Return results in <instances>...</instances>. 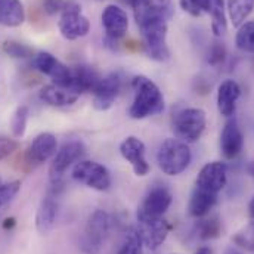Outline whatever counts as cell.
I'll return each mask as SVG.
<instances>
[{
  "label": "cell",
  "mask_w": 254,
  "mask_h": 254,
  "mask_svg": "<svg viewBox=\"0 0 254 254\" xmlns=\"http://www.w3.org/2000/svg\"><path fill=\"white\" fill-rule=\"evenodd\" d=\"M195 254H211V250L208 247H201Z\"/></svg>",
  "instance_id": "37"
},
{
  "label": "cell",
  "mask_w": 254,
  "mask_h": 254,
  "mask_svg": "<svg viewBox=\"0 0 254 254\" xmlns=\"http://www.w3.org/2000/svg\"><path fill=\"white\" fill-rule=\"evenodd\" d=\"M235 45L243 52L254 54V19L240 25L235 37Z\"/></svg>",
  "instance_id": "27"
},
{
  "label": "cell",
  "mask_w": 254,
  "mask_h": 254,
  "mask_svg": "<svg viewBox=\"0 0 254 254\" xmlns=\"http://www.w3.org/2000/svg\"><path fill=\"white\" fill-rule=\"evenodd\" d=\"M58 28L64 39L66 40H77L80 37L87 36L90 30V22L87 16L83 15L81 7L78 4L69 3L60 16Z\"/></svg>",
  "instance_id": "10"
},
{
  "label": "cell",
  "mask_w": 254,
  "mask_h": 254,
  "mask_svg": "<svg viewBox=\"0 0 254 254\" xmlns=\"http://www.w3.org/2000/svg\"><path fill=\"white\" fill-rule=\"evenodd\" d=\"M145 143L136 136H128L120 145V154L127 163H130L134 175L140 178L149 173V164L145 158Z\"/></svg>",
  "instance_id": "15"
},
{
  "label": "cell",
  "mask_w": 254,
  "mask_h": 254,
  "mask_svg": "<svg viewBox=\"0 0 254 254\" xmlns=\"http://www.w3.org/2000/svg\"><path fill=\"white\" fill-rule=\"evenodd\" d=\"M244 145V136L235 119L226 122L220 134V151L225 158L234 160L240 155Z\"/></svg>",
  "instance_id": "19"
},
{
  "label": "cell",
  "mask_w": 254,
  "mask_h": 254,
  "mask_svg": "<svg viewBox=\"0 0 254 254\" xmlns=\"http://www.w3.org/2000/svg\"><path fill=\"white\" fill-rule=\"evenodd\" d=\"M39 96L45 104L51 107H68L72 105L80 98V93L71 87H65L60 84H48L42 87Z\"/></svg>",
  "instance_id": "21"
},
{
  "label": "cell",
  "mask_w": 254,
  "mask_h": 254,
  "mask_svg": "<svg viewBox=\"0 0 254 254\" xmlns=\"http://www.w3.org/2000/svg\"><path fill=\"white\" fill-rule=\"evenodd\" d=\"M172 204V193L166 187H154L146 193L143 202L140 204L137 213L149 217H163Z\"/></svg>",
  "instance_id": "16"
},
{
  "label": "cell",
  "mask_w": 254,
  "mask_h": 254,
  "mask_svg": "<svg viewBox=\"0 0 254 254\" xmlns=\"http://www.w3.org/2000/svg\"><path fill=\"white\" fill-rule=\"evenodd\" d=\"M122 87H123V78L119 72H111L102 77L92 92L95 108L101 111L111 108L116 99L119 98Z\"/></svg>",
  "instance_id": "12"
},
{
  "label": "cell",
  "mask_w": 254,
  "mask_h": 254,
  "mask_svg": "<svg viewBox=\"0 0 254 254\" xmlns=\"http://www.w3.org/2000/svg\"><path fill=\"white\" fill-rule=\"evenodd\" d=\"M216 202H217L216 193H210L195 188L188 205L190 214L193 217H204L210 213V210L216 205Z\"/></svg>",
  "instance_id": "25"
},
{
  "label": "cell",
  "mask_w": 254,
  "mask_h": 254,
  "mask_svg": "<svg viewBox=\"0 0 254 254\" xmlns=\"http://www.w3.org/2000/svg\"><path fill=\"white\" fill-rule=\"evenodd\" d=\"M98 1H102V0H98Z\"/></svg>",
  "instance_id": "41"
},
{
  "label": "cell",
  "mask_w": 254,
  "mask_h": 254,
  "mask_svg": "<svg viewBox=\"0 0 254 254\" xmlns=\"http://www.w3.org/2000/svg\"><path fill=\"white\" fill-rule=\"evenodd\" d=\"M102 25L110 40H119L126 36L128 28L127 13L116 4H108L102 12Z\"/></svg>",
  "instance_id": "18"
},
{
  "label": "cell",
  "mask_w": 254,
  "mask_h": 254,
  "mask_svg": "<svg viewBox=\"0 0 254 254\" xmlns=\"http://www.w3.org/2000/svg\"><path fill=\"white\" fill-rule=\"evenodd\" d=\"M33 64H34L37 71H40L42 74L51 77L54 84L71 87V81H72V71H71V68L61 63L60 60H57L52 54H49V52H39L34 57Z\"/></svg>",
  "instance_id": "11"
},
{
  "label": "cell",
  "mask_w": 254,
  "mask_h": 254,
  "mask_svg": "<svg viewBox=\"0 0 254 254\" xmlns=\"http://www.w3.org/2000/svg\"><path fill=\"white\" fill-rule=\"evenodd\" d=\"M0 185H1V178H0Z\"/></svg>",
  "instance_id": "40"
},
{
  "label": "cell",
  "mask_w": 254,
  "mask_h": 254,
  "mask_svg": "<svg viewBox=\"0 0 254 254\" xmlns=\"http://www.w3.org/2000/svg\"><path fill=\"white\" fill-rule=\"evenodd\" d=\"M225 57H226V51H225V46L220 45V43H214L210 49V54H208V64L216 66V65H220V64L225 61Z\"/></svg>",
  "instance_id": "33"
},
{
  "label": "cell",
  "mask_w": 254,
  "mask_h": 254,
  "mask_svg": "<svg viewBox=\"0 0 254 254\" xmlns=\"http://www.w3.org/2000/svg\"><path fill=\"white\" fill-rule=\"evenodd\" d=\"M25 19V9L21 0H0V25L19 27Z\"/></svg>",
  "instance_id": "24"
},
{
  "label": "cell",
  "mask_w": 254,
  "mask_h": 254,
  "mask_svg": "<svg viewBox=\"0 0 254 254\" xmlns=\"http://www.w3.org/2000/svg\"><path fill=\"white\" fill-rule=\"evenodd\" d=\"M131 7L137 25L158 16L169 19L172 15V0H133Z\"/></svg>",
  "instance_id": "17"
},
{
  "label": "cell",
  "mask_w": 254,
  "mask_h": 254,
  "mask_svg": "<svg viewBox=\"0 0 254 254\" xmlns=\"http://www.w3.org/2000/svg\"><path fill=\"white\" fill-rule=\"evenodd\" d=\"M84 155V145L80 140H69L65 142L61 149L55 154V158L49 169V178L52 184V195H58L64 185V175L65 172L74 164L78 163L80 158Z\"/></svg>",
  "instance_id": "4"
},
{
  "label": "cell",
  "mask_w": 254,
  "mask_h": 254,
  "mask_svg": "<svg viewBox=\"0 0 254 254\" xmlns=\"http://www.w3.org/2000/svg\"><path fill=\"white\" fill-rule=\"evenodd\" d=\"M249 216H250V228H252L254 234V196L253 199L250 201V204H249Z\"/></svg>",
  "instance_id": "36"
},
{
  "label": "cell",
  "mask_w": 254,
  "mask_h": 254,
  "mask_svg": "<svg viewBox=\"0 0 254 254\" xmlns=\"http://www.w3.org/2000/svg\"><path fill=\"white\" fill-rule=\"evenodd\" d=\"M117 254H143V243L136 229H127Z\"/></svg>",
  "instance_id": "29"
},
{
  "label": "cell",
  "mask_w": 254,
  "mask_h": 254,
  "mask_svg": "<svg viewBox=\"0 0 254 254\" xmlns=\"http://www.w3.org/2000/svg\"><path fill=\"white\" fill-rule=\"evenodd\" d=\"M134 92L133 104L128 114L134 120H143L146 117L157 116L164 110V98L160 87L145 75H136L131 80Z\"/></svg>",
  "instance_id": "1"
},
{
  "label": "cell",
  "mask_w": 254,
  "mask_h": 254,
  "mask_svg": "<svg viewBox=\"0 0 254 254\" xmlns=\"http://www.w3.org/2000/svg\"><path fill=\"white\" fill-rule=\"evenodd\" d=\"M137 27L143 37V48L148 57L158 63L167 61L170 57V51L167 48V18H152Z\"/></svg>",
  "instance_id": "3"
},
{
  "label": "cell",
  "mask_w": 254,
  "mask_h": 254,
  "mask_svg": "<svg viewBox=\"0 0 254 254\" xmlns=\"http://www.w3.org/2000/svg\"><path fill=\"white\" fill-rule=\"evenodd\" d=\"M55 195H48L42 199L37 214H36V228L40 234L46 235L49 234L55 223H57V217H58V201L55 199Z\"/></svg>",
  "instance_id": "22"
},
{
  "label": "cell",
  "mask_w": 254,
  "mask_h": 254,
  "mask_svg": "<svg viewBox=\"0 0 254 254\" xmlns=\"http://www.w3.org/2000/svg\"><path fill=\"white\" fill-rule=\"evenodd\" d=\"M123 3H126V4H130L131 6V3H133V0H122Z\"/></svg>",
  "instance_id": "39"
},
{
  "label": "cell",
  "mask_w": 254,
  "mask_h": 254,
  "mask_svg": "<svg viewBox=\"0 0 254 254\" xmlns=\"http://www.w3.org/2000/svg\"><path fill=\"white\" fill-rule=\"evenodd\" d=\"M222 232V225L219 217H207L202 219L196 223V235L201 240H214L220 235Z\"/></svg>",
  "instance_id": "28"
},
{
  "label": "cell",
  "mask_w": 254,
  "mask_h": 254,
  "mask_svg": "<svg viewBox=\"0 0 254 254\" xmlns=\"http://www.w3.org/2000/svg\"><path fill=\"white\" fill-rule=\"evenodd\" d=\"M110 225H111V219L108 213H105L104 210L93 211L80 238L81 252L84 254L99 253L110 232Z\"/></svg>",
  "instance_id": "5"
},
{
  "label": "cell",
  "mask_w": 254,
  "mask_h": 254,
  "mask_svg": "<svg viewBox=\"0 0 254 254\" xmlns=\"http://www.w3.org/2000/svg\"><path fill=\"white\" fill-rule=\"evenodd\" d=\"M57 154V137L52 133H40L25 151L24 160L30 169H36Z\"/></svg>",
  "instance_id": "14"
},
{
  "label": "cell",
  "mask_w": 254,
  "mask_h": 254,
  "mask_svg": "<svg viewBox=\"0 0 254 254\" xmlns=\"http://www.w3.org/2000/svg\"><path fill=\"white\" fill-rule=\"evenodd\" d=\"M192 154L187 142L181 139H167L161 143L157 152V163L160 170L169 176L184 173L190 164Z\"/></svg>",
  "instance_id": "2"
},
{
  "label": "cell",
  "mask_w": 254,
  "mask_h": 254,
  "mask_svg": "<svg viewBox=\"0 0 254 254\" xmlns=\"http://www.w3.org/2000/svg\"><path fill=\"white\" fill-rule=\"evenodd\" d=\"M207 126L205 111L201 108H185L173 119V131L184 142H196Z\"/></svg>",
  "instance_id": "6"
},
{
  "label": "cell",
  "mask_w": 254,
  "mask_h": 254,
  "mask_svg": "<svg viewBox=\"0 0 254 254\" xmlns=\"http://www.w3.org/2000/svg\"><path fill=\"white\" fill-rule=\"evenodd\" d=\"M18 142L15 139H9V137H0V161L7 158L13 151L18 149Z\"/></svg>",
  "instance_id": "34"
},
{
  "label": "cell",
  "mask_w": 254,
  "mask_h": 254,
  "mask_svg": "<svg viewBox=\"0 0 254 254\" xmlns=\"http://www.w3.org/2000/svg\"><path fill=\"white\" fill-rule=\"evenodd\" d=\"M181 7L192 16H201L202 13L210 15L214 36L220 37L226 33L228 21L223 0H181Z\"/></svg>",
  "instance_id": "7"
},
{
  "label": "cell",
  "mask_w": 254,
  "mask_h": 254,
  "mask_svg": "<svg viewBox=\"0 0 254 254\" xmlns=\"http://www.w3.org/2000/svg\"><path fill=\"white\" fill-rule=\"evenodd\" d=\"M69 3L64 1V0H43V9L48 15H57V13H63L64 9L68 6Z\"/></svg>",
  "instance_id": "35"
},
{
  "label": "cell",
  "mask_w": 254,
  "mask_h": 254,
  "mask_svg": "<svg viewBox=\"0 0 254 254\" xmlns=\"http://www.w3.org/2000/svg\"><path fill=\"white\" fill-rule=\"evenodd\" d=\"M72 179L81 185H86L87 188H92L95 190H108L111 187V176L107 167L96 161H89V160H80L75 163L72 173Z\"/></svg>",
  "instance_id": "8"
},
{
  "label": "cell",
  "mask_w": 254,
  "mask_h": 254,
  "mask_svg": "<svg viewBox=\"0 0 254 254\" xmlns=\"http://www.w3.org/2000/svg\"><path fill=\"white\" fill-rule=\"evenodd\" d=\"M137 234L145 247L157 250L167 240L172 225L163 217H149L137 213Z\"/></svg>",
  "instance_id": "9"
},
{
  "label": "cell",
  "mask_w": 254,
  "mask_h": 254,
  "mask_svg": "<svg viewBox=\"0 0 254 254\" xmlns=\"http://www.w3.org/2000/svg\"><path fill=\"white\" fill-rule=\"evenodd\" d=\"M21 188L19 181H13L4 185H0V214L4 211V208L13 201V198L18 195Z\"/></svg>",
  "instance_id": "32"
},
{
  "label": "cell",
  "mask_w": 254,
  "mask_h": 254,
  "mask_svg": "<svg viewBox=\"0 0 254 254\" xmlns=\"http://www.w3.org/2000/svg\"><path fill=\"white\" fill-rule=\"evenodd\" d=\"M241 96V87L235 80H225L217 90V108L223 117H232L237 110V102Z\"/></svg>",
  "instance_id": "20"
},
{
  "label": "cell",
  "mask_w": 254,
  "mask_h": 254,
  "mask_svg": "<svg viewBox=\"0 0 254 254\" xmlns=\"http://www.w3.org/2000/svg\"><path fill=\"white\" fill-rule=\"evenodd\" d=\"M28 108L25 105H21L16 108V111L13 113L12 116V120H10V128H12V133L15 137H22L24 133H25V128H27V122H28Z\"/></svg>",
  "instance_id": "30"
},
{
  "label": "cell",
  "mask_w": 254,
  "mask_h": 254,
  "mask_svg": "<svg viewBox=\"0 0 254 254\" xmlns=\"http://www.w3.org/2000/svg\"><path fill=\"white\" fill-rule=\"evenodd\" d=\"M72 71V81H71V89L78 92L80 95L84 92H93L99 80L102 78L96 69L87 65H78L71 68Z\"/></svg>",
  "instance_id": "23"
},
{
  "label": "cell",
  "mask_w": 254,
  "mask_h": 254,
  "mask_svg": "<svg viewBox=\"0 0 254 254\" xmlns=\"http://www.w3.org/2000/svg\"><path fill=\"white\" fill-rule=\"evenodd\" d=\"M3 51H4V54H7L12 58H16V60H25V58L33 57V49L30 46L15 42V40H6L3 43Z\"/></svg>",
  "instance_id": "31"
},
{
  "label": "cell",
  "mask_w": 254,
  "mask_h": 254,
  "mask_svg": "<svg viewBox=\"0 0 254 254\" xmlns=\"http://www.w3.org/2000/svg\"><path fill=\"white\" fill-rule=\"evenodd\" d=\"M234 254H237V253H234Z\"/></svg>",
  "instance_id": "42"
},
{
  "label": "cell",
  "mask_w": 254,
  "mask_h": 254,
  "mask_svg": "<svg viewBox=\"0 0 254 254\" xmlns=\"http://www.w3.org/2000/svg\"><path fill=\"white\" fill-rule=\"evenodd\" d=\"M228 182V167L222 161L207 163L198 173L195 188L210 193L219 195V192L226 187Z\"/></svg>",
  "instance_id": "13"
},
{
  "label": "cell",
  "mask_w": 254,
  "mask_h": 254,
  "mask_svg": "<svg viewBox=\"0 0 254 254\" xmlns=\"http://www.w3.org/2000/svg\"><path fill=\"white\" fill-rule=\"evenodd\" d=\"M247 170H249V175H250V176H252V178L254 179V161H253V163H250V164H249Z\"/></svg>",
  "instance_id": "38"
},
{
  "label": "cell",
  "mask_w": 254,
  "mask_h": 254,
  "mask_svg": "<svg viewBox=\"0 0 254 254\" xmlns=\"http://www.w3.org/2000/svg\"><path fill=\"white\" fill-rule=\"evenodd\" d=\"M254 9V0H228V13L234 27L246 22Z\"/></svg>",
  "instance_id": "26"
}]
</instances>
